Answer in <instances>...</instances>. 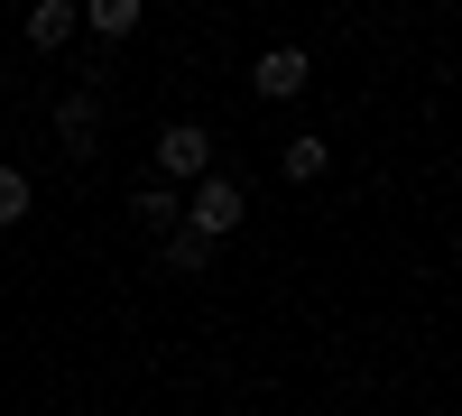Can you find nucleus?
I'll use <instances>...</instances> for the list:
<instances>
[{"mask_svg":"<svg viewBox=\"0 0 462 416\" xmlns=\"http://www.w3.org/2000/svg\"><path fill=\"white\" fill-rule=\"evenodd\" d=\"M241 222H250V195H241V185H231V176H195V195H185V232L222 250Z\"/></svg>","mask_w":462,"mask_h":416,"instance_id":"f257e3e1","label":"nucleus"},{"mask_svg":"<svg viewBox=\"0 0 462 416\" xmlns=\"http://www.w3.org/2000/svg\"><path fill=\"white\" fill-rule=\"evenodd\" d=\"M213 176V130L204 121H167L158 130V185H195Z\"/></svg>","mask_w":462,"mask_h":416,"instance_id":"f03ea898","label":"nucleus"},{"mask_svg":"<svg viewBox=\"0 0 462 416\" xmlns=\"http://www.w3.org/2000/svg\"><path fill=\"white\" fill-rule=\"evenodd\" d=\"M56 139L74 148V158H93V148H102V93H93V84H74V93L56 102Z\"/></svg>","mask_w":462,"mask_h":416,"instance_id":"7ed1b4c3","label":"nucleus"},{"mask_svg":"<svg viewBox=\"0 0 462 416\" xmlns=\"http://www.w3.org/2000/svg\"><path fill=\"white\" fill-rule=\"evenodd\" d=\"M250 84H259V102H296V93H305V56H296V47H268Z\"/></svg>","mask_w":462,"mask_h":416,"instance_id":"20e7f679","label":"nucleus"},{"mask_svg":"<svg viewBox=\"0 0 462 416\" xmlns=\"http://www.w3.org/2000/svg\"><path fill=\"white\" fill-rule=\"evenodd\" d=\"M130 213H139V222H158V241H167L176 222H185V195H176V185H158V176H148L139 195H130Z\"/></svg>","mask_w":462,"mask_h":416,"instance_id":"39448f33","label":"nucleus"},{"mask_svg":"<svg viewBox=\"0 0 462 416\" xmlns=\"http://www.w3.org/2000/svg\"><path fill=\"white\" fill-rule=\"evenodd\" d=\"M74 28H93V37H130V28H139V0H84V10H74Z\"/></svg>","mask_w":462,"mask_h":416,"instance_id":"423d86ee","label":"nucleus"},{"mask_svg":"<svg viewBox=\"0 0 462 416\" xmlns=\"http://www.w3.org/2000/svg\"><path fill=\"white\" fill-rule=\"evenodd\" d=\"M278 167H287L296 185H315V176L333 167V139H315V130H305V139H287V148H278Z\"/></svg>","mask_w":462,"mask_h":416,"instance_id":"0eeeda50","label":"nucleus"},{"mask_svg":"<svg viewBox=\"0 0 462 416\" xmlns=\"http://www.w3.org/2000/svg\"><path fill=\"white\" fill-rule=\"evenodd\" d=\"M158 250H167V269H176V278H204V269H213V241H195L185 222H176V232H167Z\"/></svg>","mask_w":462,"mask_h":416,"instance_id":"6e6552de","label":"nucleus"},{"mask_svg":"<svg viewBox=\"0 0 462 416\" xmlns=\"http://www.w3.org/2000/svg\"><path fill=\"white\" fill-rule=\"evenodd\" d=\"M65 37H74V10L65 0H37L28 10V47H65Z\"/></svg>","mask_w":462,"mask_h":416,"instance_id":"1a4fd4ad","label":"nucleus"},{"mask_svg":"<svg viewBox=\"0 0 462 416\" xmlns=\"http://www.w3.org/2000/svg\"><path fill=\"white\" fill-rule=\"evenodd\" d=\"M28 204H37V195H28V176H19V167H0V222H28Z\"/></svg>","mask_w":462,"mask_h":416,"instance_id":"9d476101","label":"nucleus"}]
</instances>
